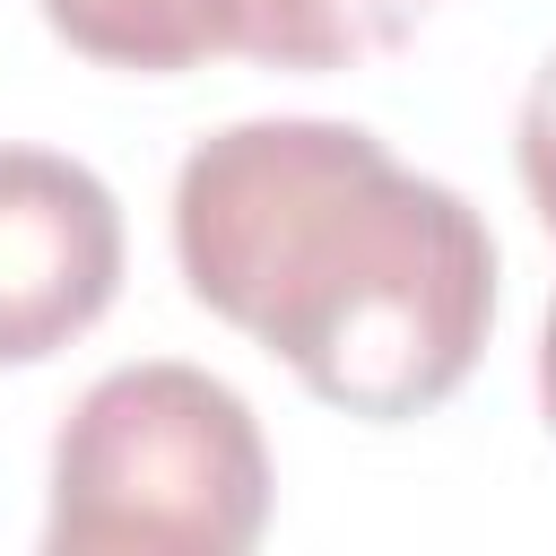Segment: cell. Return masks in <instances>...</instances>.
<instances>
[{
    "label": "cell",
    "instance_id": "cell-4",
    "mask_svg": "<svg viewBox=\"0 0 556 556\" xmlns=\"http://www.w3.org/2000/svg\"><path fill=\"white\" fill-rule=\"evenodd\" d=\"M35 9L70 52L139 78L235 52V17H243V0H35Z\"/></svg>",
    "mask_w": 556,
    "mask_h": 556
},
{
    "label": "cell",
    "instance_id": "cell-6",
    "mask_svg": "<svg viewBox=\"0 0 556 556\" xmlns=\"http://www.w3.org/2000/svg\"><path fill=\"white\" fill-rule=\"evenodd\" d=\"M513 156H521L530 208L556 226V52L539 61V78H530V96H521V130H513Z\"/></svg>",
    "mask_w": 556,
    "mask_h": 556
},
{
    "label": "cell",
    "instance_id": "cell-1",
    "mask_svg": "<svg viewBox=\"0 0 556 556\" xmlns=\"http://www.w3.org/2000/svg\"><path fill=\"white\" fill-rule=\"evenodd\" d=\"M182 287L261 339L321 408L426 417L495 321L486 217L356 122H235L174 174Z\"/></svg>",
    "mask_w": 556,
    "mask_h": 556
},
{
    "label": "cell",
    "instance_id": "cell-7",
    "mask_svg": "<svg viewBox=\"0 0 556 556\" xmlns=\"http://www.w3.org/2000/svg\"><path fill=\"white\" fill-rule=\"evenodd\" d=\"M539 400H547V426H556V304H547V339H539Z\"/></svg>",
    "mask_w": 556,
    "mask_h": 556
},
{
    "label": "cell",
    "instance_id": "cell-3",
    "mask_svg": "<svg viewBox=\"0 0 556 556\" xmlns=\"http://www.w3.org/2000/svg\"><path fill=\"white\" fill-rule=\"evenodd\" d=\"M122 287V200L52 148H0V365H43Z\"/></svg>",
    "mask_w": 556,
    "mask_h": 556
},
{
    "label": "cell",
    "instance_id": "cell-5",
    "mask_svg": "<svg viewBox=\"0 0 556 556\" xmlns=\"http://www.w3.org/2000/svg\"><path fill=\"white\" fill-rule=\"evenodd\" d=\"M426 9L434 0H243L235 52L269 61V70H348V61L417 35Z\"/></svg>",
    "mask_w": 556,
    "mask_h": 556
},
{
    "label": "cell",
    "instance_id": "cell-2",
    "mask_svg": "<svg viewBox=\"0 0 556 556\" xmlns=\"http://www.w3.org/2000/svg\"><path fill=\"white\" fill-rule=\"evenodd\" d=\"M261 521V426L200 365H122L52 434V556H243Z\"/></svg>",
    "mask_w": 556,
    "mask_h": 556
}]
</instances>
